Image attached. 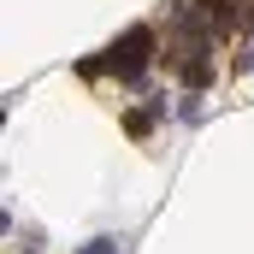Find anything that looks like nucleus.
Segmentation results:
<instances>
[{"instance_id": "1", "label": "nucleus", "mask_w": 254, "mask_h": 254, "mask_svg": "<svg viewBox=\"0 0 254 254\" xmlns=\"http://www.w3.org/2000/svg\"><path fill=\"white\" fill-rule=\"evenodd\" d=\"M148 54H154V30H142V24H136L130 36L113 42V54H107L101 65H113L119 77H142V71H148Z\"/></svg>"}, {"instance_id": "2", "label": "nucleus", "mask_w": 254, "mask_h": 254, "mask_svg": "<svg viewBox=\"0 0 254 254\" xmlns=\"http://www.w3.org/2000/svg\"><path fill=\"white\" fill-rule=\"evenodd\" d=\"M83 254H113V243H89V249H83Z\"/></svg>"}]
</instances>
